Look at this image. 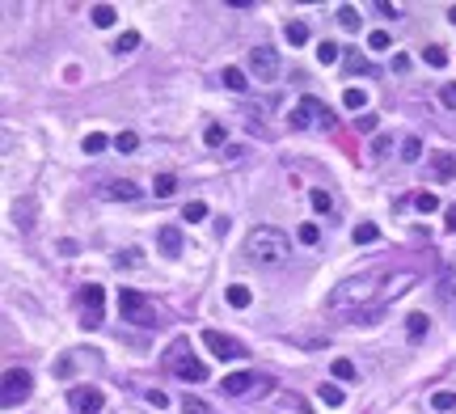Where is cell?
Wrapping results in <instances>:
<instances>
[{
	"label": "cell",
	"instance_id": "obj_2",
	"mask_svg": "<svg viewBox=\"0 0 456 414\" xmlns=\"http://www.w3.org/2000/svg\"><path fill=\"white\" fill-rule=\"evenodd\" d=\"M372 296H376V275H359V279H347L330 292V309H355L359 313V305H368Z\"/></svg>",
	"mask_w": 456,
	"mask_h": 414
},
{
	"label": "cell",
	"instance_id": "obj_23",
	"mask_svg": "<svg viewBox=\"0 0 456 414\" xmlns=\"http://www.w3.org/2000/svg\"><path fill=\"white\" fill-rule=\"evenodd\" d=\"M309 203H313V212H317V216H330V212H334V199H330V190H321V186L309 195Z\"/></svg>",
	"mask_w": 456,
	"mask_h": 414
},
{
	"label": "cell",
	"instance_id": "obj_7",
	"mask_svg": "<svg viewBox=\"0 0 456 414\" xmlns=\"http://www.w3.org/2000/svg\"><path fill=\"white\" fill-rule=\"evenodd\" d=\"M68 406L76 414H97L106 406V394L93 389V385H76V389H68Z\"/></svg>",
	"mask_w": 456,
	"mask_h": 414
},
{
	"label": "cell",
	"instance_id": "obj_10",
	"mask_svg": "<svg viewBox=\"0 0 456 414\" xmlns=\"http://www.w3.org/2000/svg\"><path fill=\"white\" fill-rule=\"evenodd\" d=\"M30 389H34V377H30L25 368H8V372H4V406L25 402V398H30Z\"/></svg>",
	"mask_w": 456,
	"mask_h": 414
},
{
	"label": "cell",
	"instance_id": "obj_26",
	"mask_svg": "<svg viewBox=\"0 0 456 414\" xmlns=\"http://www.w3.org/2000/svg\"><path fill=\"white\" fill-rule=\"evenodd\" d=\"M419 157H423V140H419V135H406V140H402V161L414 165Z\"/></svg>",
	"mask_w": 456,
	"mask_h": 414
},
{
	"label": "cell",
	"instance_id": "obj_20",
	"mask_svg": "<svg viewBox=\"0 0 456 414\" xmlns=\"http://www.w3.org/2000/svg\"><path fill=\"white\" fill-rule=\"evenodd\" d=\"M317 402L334 410V406H343V402H347V394H343L338 385H321V389H317Z\"/></svg>",
	"mask_w": 456,
	"mask_h": 414
},
{
	"label": "cell",
	"instance_id": "obj_28",
	"mask_svg": "<svg viewBox=\"0 0 456 414\" xmlns=\"http://www.w3.org/2000/svg\"><path fill=\"white\" fill-rule=\"evenodd\" d=\"M249 300H254V296H249L245 284H233V288H228V305H233V309H249Z\"/></svg>",
	"mask_w": 456,
	"mask_h": 414
},
{
	"label": "cell",
	"instance_id": "obj_52",
	"mask_svg": "<svg viewBox=\"0 0 456 414\" xmlns=\"http://www.w3.org/2000/svg\"><path fill=\"white\" fill-rule=\"evenodd\" d=\"M448 21H452V25H456V4H452V8H448Z\"/></svg>",
	"mask_w": 456,
	"mask_h": 414
},
{
	"label": "cell",
	"instance_id": "obj_47",
	"mask_svg": "<svg viewBox=\"0 0 456 414\" xmlns=\"http://www.w3.org/2000/svg\"><path fill=\"white\" fill-rule=\"evenodd\" d=\"M440 102H444L448 110H456V85H444V89H440Z\"/></svg>",
	"mask_w": 456,
	"mask_h": 414
},
{
	"label": "cell",
	"instance_id": "obj_14",
	"mask_svg": "<svg viewBox=\"0 0 456 414\" xmlns=\"http://www.w3.org/2000/svg\"><path fill=\"white\" fill-rule=\"evenodd\" d=\"M431 169H436L440 182H448L456 173V152H436V157H431Z\"/></svg>",
	"mask_w": 456,
	"mask_h": 414
},
{
	"label": "cell",
	"instance_id": "obj_15",
	"mask_svg": "<svg viewBox=\"0 0 456 414\" xmlns=\"http://www.w3.org/2000/svg\"><path fill=\"white\" fill-rule=\"evenodd\" d=\"M343 106L355 110V114H368V93L355 89V85H347V89H343Z\"/></svg>",
	"mask_w": 456,
	"mask_h": 414
},
{
	"label": "cell",
	"instance_id": "obj_41",
	"mask_svg": "<svg viewBox=\"0 0 456 414\" xmlns=\"http://www.w3.org/2000/svg\"><path fill=\"white\" fill-rule=\"evenodd\" d=\"M368 47H372V51H389V34H385V30H372V34H368Z\"/></svg>",
	"mask_w": 456,
	"mask_h": 414
},
{
	"label": "cell",
	"instance_id": "obj_3",
	"mask_svg": "<svg viewBox=\"0 0 456 414\" xmlns=\"http://www.w3.org/2000/svg\"><path fill=\"white\" fill-rule=\"evenodd\" d=\"M118 313H123V322H131V326H140V330L161 326V322H156V309H152L140 292H131V288H123V292H118Z\"/></svg>",
	"mask_w": 456,
	"mask_h": 414
},
{
	"label": "cell",
	"instance_id": "obj_49",
	"mask_svg": "<svg viewBox=\"0 0 456 414\" xmlns=\"http://www.w3.org/2000/svg\"><path fill=\"white\" fill-rule=\"evenodd\" d=\"M72 368H76L72 360H59V364H55V372H59V377H72Z\"/></svg>",
	"mask_w": 456,
	"mask_h": 414
},
{
	"label": "cell",
	"instance_id": "obj_37",
	"mask_svg": "<svg viewBox=\"0 0 456 414\" xmlns=\"http://www.w3.org/2000/svg\"><path fill=\"white\" fill-rule=\"evenodd\" d=\"M203 144H207V148H220V144H224V127H220V123H211V127L203 131Z\"/></svg>",
	"mask_w": 456,
	"mask_h": 414
},
{
	"label": "cell",
	"instance_id": "obj_46",
	"mask_svg": "<svg viewBox=\"0 0 456 414\" xmlns=\"http://www.w3.org/2000/svg\"><path fill=\"white\" fill-rule=\"evenodd\" d=\"M148 406H156V410H165V406H169V398H165L161 389H148Z\"/></svg>",
	"mask_w": 456,
	"mask_h": 414
},
{
	"label": "cell",
	"instance_id": "obj_21",
	"mask_svg": "<svg viewBox=\"0 0 456 414\" xmlns=\"http://www.w3.org/2000/svg\"><path fill=\"white\" fill-rule=\"evenodd\" d=\"M283 38H288L292 47H304V42H309V25H304V21H288V30H283Z\"/></svg>",
	"mask_w": 456,
	"mask_h": 414
},
{
	"label": "cell",
	"instance_id": "obj_4",
	"mask_svg": "<svg viewBox=\"0 0 456 414\" xmlns=\"http://www.w3.org/2000/svg\"><path fill=\"white\" fill-rule=\"evenodd\" d=\"M296 131H309V127H317V123H326L330 127V106L321 102V97H313V93H304L300 102H296V110H292V118H288Z\"/></svg>",
	"mask_w": 456,
	"mask_h": 414
},
{
	"label": "cell",
	"instance_id": "obj_43",
	"mask_svg": "<svg viewBox=\"0 0 456 414\" xmlns=\"http://www.w3.org/2000/svg\"><path fill=\"white\" fill-rule=\"evenodd\" d=\"M140 262H144L140 250H123V254H118V267H140Z\"/></svg>",
	"mask_w": 456,
	"mask_h": 414
},
{
	"label": "cell",
	"instance_id": "obj_33",
	"mask_svg": "<svg viewBox=\"0 0 456 414\" xmlns=\"http://www.w3.org/2000/svg\"><path fill=\"white\" fill-rule=\"evenodd\" d=\"M114 148H118V152H135V148H140V135H135V131H118V135H114Z\"/></svg>",
	"mask_w": 456,
	"mask_h": 414
},
{
	"label": "cell",
	"instance_id": "obj_17",
	"mask_svg": "<svg viewBox=\"0 0 456 414\" xmlns=\"http://www.w3.org/2000/svg\"><path fill=\"white\" fill-rule=\"evenodd\" d=\"M224 89H233V93H245V89H249V76H245L241 68H224Z\"/></svg>",
	"mask_w": 456,
	"mask_h": 414
},
{
	"label": "cell",
	"instance_id": "obj_24",
	"mask_svg": "<svg viewBox=\"0 0 456 414\" xmlns=\"http://www.w3.org/2000/svg\"><path fill=\"white\" fill-rule=\"evenodd\" d=\"M427 326H431V322H427V313H410V317H406V334H410L414 343L427 334Z\"/></svg>",
	"mask_w": 456,
	"mask_h": 414
},
{
	"label": "cell",
	"instance_id": "obj_29",
	"mask_svg": "<svg viewBox=\"0 0 456 414\" xmlns=\"http://www.w3.org/2000/svg\"><path fill=\"white\" fill-rule=\"evenodd\" d=\"M343 68H347L351 76H355V72H372V63H368L364 55H355V51H347V55H343Z\"/></svg>",
	"mask_w": 456,
	"mask_h": 414
},
{
	"label": "cell",
	"instance_id": "obj_12",
	"mask_svg": "<svg viewBox=\"0 0 456 414\" xmlns=\"http://www.w3.org/2000/svg\"><path fill=\"white\" fill-rule=\"evenodd\" d=\"M156 245H161V254L178 258V254H182V229H178V224H161V229H156Z\"/></svg>",
	"mask_w": 456,
	"mask_h": 414
},
{
	"label": "cell",
	"instance_id": "obj_1",
	"mask_svg": "<svg viewBox=\"0 0 456 414\" xmlns=\"http://www.w3.org/2000/svg\"><path fill=\"white\" fill-rule=\"evenodd\" d=\"M288 254H292L288 233H279V229H271V224L249 229V237H245V258H249V262H258V267H279V262H288Z\"/></svg>",
	"mask_w": 456,
	"mask_h": 414
},
{
	"label": "cell",
	"instance_id": "obj_18",
	"mask_svg": "<svg viewBox=\"0 0 456 414\" xmlns=\"http://www.w3.org/2000/svg\"><path fill=\"white\" fill-rule=\"evenodd\" d=\"M110 144H114V140H110V135H101V131H89V135H85V144H80V148H85V152H89V157H97V152H106V148H110Z\"/></svg>",
	"mask_w": 456,
	"mask_h": 414
},
{
	"label": "cell",
	"instance_id": "obj_19",
	"mask_svg": "<svg viewBox=\"0 0 456 414\" xmlns=\"http://www.w3.org/2000/svg\"><path fill=\"white\" fill-rule=\"evenodd\" d=\"M173 190H178V178H173V173H156V178H152V195H156V199H169Z\"/></svg>",
	"mask_w": 456,
	"mask_h": 414
},
{
	"label": "cell",
	"instance_id": "obj_27",
	"mask_svg": "<svg viewBox=\"0 0 456 414\" xmlns=\"http://www.w3.org/2000/svg\"><path fill=\"white\" fill-rule=\"evenodd\" d=\"M182 220H190V224H199V220H207V203H203V199H190V203L182 207Z\"/></svg>",
	"mask_w": 456,
	"mask_h": 414
},
{
	"label": "cell",
	"instance_id": "obj_9",
	"mask_svg": "<svg viewBox=\"0 0 456 414\" xmlns=\"http://www.w3.org/2000/svg\"><path fill=\"white\" fill-rule=\"evenodd\" d=\"M203 343H207V351H211L216 360H245V347H241L237 339L220 334V330H203Z\"/></svg>",
	"mask_w": 456,
	"mask_h": 414
},
{
	"label": "cell",
	"instance_id": "obj_44",
	"mask_svg": "<svg viewBox=\"0 0 456 414\" xmlns=\"http://www.w3.org/2000/svg\"><path fill=\"white\" fill-rule=\"evenodd\" d=\"M355 127H359V131H376V114H372V110H368V114H359V118H355Z\"/></svg>",
	"mask_w": 456,
	"mask_h": 414
},
{
	"label": "cell",
	"instance_id": "obj_40",
	"mask_svg": "<svg viewBox=\"0 0 456 414\" xmlns=\"http://www.w3.org/2000/svg\"><path fill=\"white\" fill-rule=\"evenodd\" d=\"M334 377L338 381H355V364L351 360H334Z\"/></svg>",
	"mask_w": 456,
	"mask_h": 414
},
{
	"label": "cell",
	"instance_id": "obj_11",
	"mask_svg": "<svg viewBox=\"0 0 456 414\" xmlns=\"http://www.w3.org/2000/svg\"><path fill=\"white\" fill-rule=\"evenodd\" d=\"M254 385H258V377H254V372H233V377H224V381H220L224 398H245Z\"/></svg>",
	"mask_w": 456,
	"mask_h": 414
},
{
	"label": "cell",
	"instance_id": "obj_30",
	"mask_svg": "<svg viewBox=\"0 0 456 414\" xmlns=\"http://www.w3.org/2000/svg\"><path fill=\"white\" fill-rule=\"evenodd\" d=\"M30 212H34V203H30V199L13 207V220H17V229H21V233H30V224H34V220H30Z\"/></svg>",
	"mask_w": 456,
	"mask_h": 414
},
{
	"label": "cell",
	"instance_id": "obj_48",
	"mask_svg": "<svg viewBox=\"0 0 456 414\" xmlns=\"http://www.w3.org/2000/svg\"><path fill=\"white\" fill-rule=\"evenodd\" d=\"M376 13H385V17H398V4H389V0H376Z\"/></svg>",
	"mask_w": 456,
	"mask_h": 414
},
{
	"label": "cell",
	"instance_id": "obj_31",
	"mask_svg": "<svg viewBox=\"0 0 456 414\" xmlns=\"http://www.w3.org/2000/svg\"><path fill=\"white\" fill-rule=\"evenodd\" d=\"M351 237H355V245H372V241L381 237V229H376V224H355Z\"/></svg>",
	"mask_w": 456,
	"mask_h": 414
},
{
	"label": "cell",
	"instance_id": "obj_39",
	"mask_svg": "<svg viewBox=\"0 0 456 414\" xmlns=\"http://www.w3.org/2000/svg\"><path fill=\"white\" fill-rule=\"evenodd\" d=\"M414 207H419V212H423V216H427V212H436V207H440V199H436V195H431V190H423V195H419V199H414Z\"/></svg>",
	"mask_w": 456,
	"mask_h": 414
},
{
	"label": "cell",
	"instance_id": "obj_51",
	"mask_svg": "<svg viewBox=\"0 0 456 414\" xmlns=\"http://www.w3.org/2000/svg\"><path fill=\"white\" fill-rule=\"evenodd\" d=\"M444 292H448V300H456V279H452V275L444 279Z\"/></svg>",
	"mask_w": 456,
	"mask_h": 414
},
{
	"label": "cell",
	"instance_id": "obj_22",
	"mask_svg": "<svg viewBox=\"0 0 456 414\" xmlns=\"http://www.w3.org/2000/svg\"><path fill=\"white\" fill-rule=\"evenodd\" d=\"M338 59H343V47L338 42H330V38L317 42V63H338Z\"/></svg>",
	"mask_w": 456,
	"mask_h": 414
},
{
	"label": "cell",
	"instance_id": "obj_8",
	"mask_svg": "<svg viewBox=\"0 0 456 414\" xmlns=\"http://www.w3.org/2000/svg\"><path fill=\"white\" fill-rule=\"evenodd\" d=\"M245 63H249V72L258 80H275L279 76V51H271V47H254Z\"/></svg>",
	"mask_w": 456,
	"mask_h": 414
},
{
	"label": "cell",
	"instance_id": "obj_16",
	"mask_svg": "<svg viewBox=\"0 0 456 414\" xmlns=\"http://www.w3.org/2000/svg\"><path fill=\"white\" fill-rule=\"evenodd\" d=\"M89 17H93V25H97V30H110L118 13H114V4H93V8H89Z\"/></svg>",
	"mask_w": 456,
	"mask_h": 414
},
{
	"label": "cell",
	"instance_id": "obj_42",
	"mask_svg": "<svg viewBox=\"0 0 456 414\" xmlns=\"http://www.w3.org/2000/svg\"><path fill=\"white\" fill-rule=\"evenodd\" d=\"M389 148H393V140H389V135H376V140H372V157H385Z\"/></svg>",
	"mask_w": 456,
	"mask_h": 414
},
{
	"label": "cell",
	"instance_id": "obj_6",
	"mask_svg": "<svg viewBox=\"0 0 456 414\" xmlns=\"http://www.w3.org/2000/svg\"><path fill=\"white\" fill-rule=\"evenodd\" d=\"M169 364H173V372H178L182 381H207V364L190 360V355H186V343H173V351H169Z\"/></svg>",
	"mask_w": 456,
	"mask_h": 414
},
{
	"label": "cell",
	"instance_id": "obj_34",
	"mask_svg": "<svg viewBox=\"0 0 456 414\" xmlns=\"http://www.w3.org/2000/svg\"><path fill=\"white\" fill-rule=\"evenodd\" d=\"M135 47H140V34H135V30L118 34V42H114V51H118V55H127V51H135Z\"/></svg>",
	"mask_w": 456,
	"mask_h": 414
},
{
	"label": "cell",
	"instance_id": "obj_45",
	"mask_svg": "<svg viewBox=\"0 0 456 414\" xmlns=\"http://www.w3.org/2000/svg\"><path fill=\"white\" fill-rule=\"evenodd\" d=\"M372 326V322H381V309H364V313H355V326Z\"/></svg>",
	"mask_w": 456,
	"mask_h": 414
},
{
	"label": "cell",
	"instance_id": "obj_35",
	"mask_svg": "<svg viewBox=\"0 0 456 414\" xmlns=\"http://www.w3.org/2000/svg\"><path fill=\"white\" fill-rule=\"evenodd\" d=\"M182 414H211V406H207L203 398H190V394H186V398H182Z\"/></svg>",
	"mask_w": 456,
	"mask_h": 414
},
{
	"label": "cell",
	"instance_id": "obj_36",
	"mask_svg": "<svg viewBox=\"0 0 456 414\" xmlns=\"http://www.w3.org/2000/svg\"><path fill=\"white\" fill-rule=\"evenodd\" d=\"M423 55H427V63H431V68H448V51H444V47H427Z\"/></svg>",
	"mask_w": 456,
	"mask_h": 414
},
{
	"label": "cell",
	"instance_id": "obj_50",
	"mask_svg": "<svg viewBox=\"0 0 456 414\" xmlns=\"http://www.w3.org/2000/svg\"><path fill=\"white\" fill-rule=\"evenodd\" d=\"M444 224H448V233H456V203L444 212Z\"/></svg>",
	"mask_w": 456,
	"mask_h": 414
},
{
	"label": "cell",
	"instance_id": "obj_25",
	"mask_svg": "<svg viewBox=\"0 0 456 414\" xmlns=\"http://www.w3.org/2000/svg\"><path fill=\"white\" fill-rule=\"evenodd\" d=\"M338 25L355 34V30H359V8H355V4H343V8H338Z\"/></svg>",
	"mask_w": 456,
	"mask_h": 414
},
{
	"label": "cell",
	"instance_id": "obj_13",
	"mask_svg": "<svg viewBox=\"0 0 456 414\" xmlns=\"http://www.w3.org/2000/svg\"><path fill=\"white\" fill-rule=\"evenodd\" d=\"M101 195H106V199H123V203H131V199H140V186H135V182H127V178H114V182H106V186H101Z\"/></svg>",
	"mask_w": 456,
	"mask_h": 414
},
{
	"label": "cell",
	"instance_id": "obj_5",
	"mask_svg": "<svg viewBox=\"0 0 456 414\" xmlns=\"http://www.w3.org/2000/svg\"><path fill=\"white\" fill-rule=\"evenodd\" d=\"M101 305H106V292L97 284H85L80 288V326L85 330H97L101 326Z\"/></svg>",
	"mask_w": 456,
	"mask_h": 414
},
{
	"label": "cell",
	"instance_id": "obj_38",
	"mask_svg": "<svg viewBox=\"0 0 456 414\" xmlns=\"http://www.w3.org/2000/svg\"><path fill=\"white\" fill-rule=\"evenodd\" d=\"M296 237H300V245H317V241H321V229H317V224H300Z\"/></svg>",
	"mask_w": 456,
	"mask_h": 414
},
{
	"label": "cell",
	"instance_id": "obj_32",
	"mask_svg": "<svg viewBox=\"0 0 456 414\" xmlns=\"http://www.w3.org/2000/svg\"><path fill=\"white\" fill-rule=\"evenodd\" d=\"M431 406H436V410H456V389H440V394H431Z\"/></svg>",
	"mask_w": 456,
	"mask_h": 414
}]
</instances>
